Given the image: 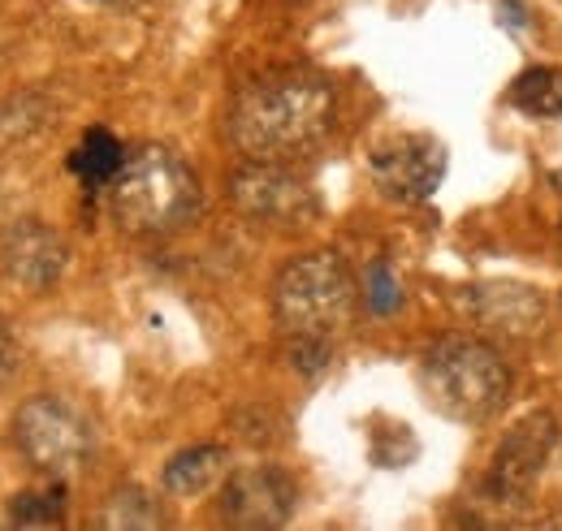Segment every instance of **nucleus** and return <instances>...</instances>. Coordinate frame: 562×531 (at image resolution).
Masks as SVG:
<instances>
[{"label":"nucleus","mask_w":562,"mask_h":531,"mask_svg":"<svg viewBox=\"0 0 562 531\" xmlns=\"http://www.w3.org/2000/svg\"><path fill=\"white\" fill-rule=\"evenodd\" d=\"M13 441L31 466L48 475H70L91 454V423L74 402L40 394V398L22 402L13 419Z\"/></svg>","instance_id":"39448f33"},{"label":"nucleus","mask_w":562,"mask_h":531,"mask_svg":"<svg viewBox=\"0 0 562 531\" xmlns=\"http://www.w3.org/2000/svg\"><path fill=\"white\" fill-rule=\"evenodd\" d=\"M18 363H22V346H18V337L9 329V320H0V385L18 372Z\"/></svg>","instance_id":"6ab92c4d"},{"label":"nucleus","mask_w":562,"mask_h":531,"mask_svg":"<svg viewBox=\"0 0 562 531\" xmlns=\"http://www.w3.org/2000/svg\"><path fill=\"white\" fill-rule=\"evenodd\" d=\"M294 515V479L278 466H243L221 488L225 531H281Z\"/></svg>","instance_id":"1a4fd4ad"},{"label":"nucleus","mask_w":562,"mask_h":531,"mask_svg":"<svg viewBox=\"0 0 562 531\" xmlns=\"http://www.w3.org/2000/svg\"><path fill=\"white\" fill-rule=\"evenodd\" d=\"M70 264V247L66 238L35 221V216H22L13 225H4L0 234V276L26 294H44L61 281V272Z\"/></svg>","instance_id":"9d476101"},{"label":"nucleus","mask_w":562,"mask_h":531,"mask_svg":"<svg viewBox=\"0 0 562 531\" xmlns=\"http://www.w3.org/2000/svg\"><path fill=\"white\" fill-rule=\"evenodd\" d=\"M225 450L221 445H195V450H182L173 463L165 466V488L173 493V497H200V493H209L212 484L225 475Z\"/></svg>","instance_id":"ddd939ff"},{"label":"nucleus","mask_w":562,"mask_h":531,"mask_svg":"<svg viewBox=\"0 0 562 531\" xmlns=\"http://www.w3.org/2000/svg\"><path fill=\"white\" fill-rule=\"evenodd\" d=\"M229 200L247 221L269 225V229H303L321 212L316 191L299 173H290L285 165H265V160L234 169Z\"/></svg>","instance_id":"423d86ee"},{"label":"nucleus","mask_w":562,"mask_h":531,"mask_svg":"<svg viewBox=\"0 0 562 531\" xmlns=\"http://www.w3.org/2000/svg\"><path fill=\"white\" fill-rule=\"evenodd\" d=\"M420 389L446 419L481 423L497 415L510 394V368L481 337H441L424 350Z\"/></svg>","instance_id":"7ed1b4c3"},{"label":"nucleus","mask_w":562,"mask_h":531,"mask_svg":"<svg viewBox=\"0 0 562 531\" xmlns=\"http://www.w3.org/2000/svg\"><path fill=\"white\" fill-rule=\"evenodd\" d=\"M122 165H126V151H122V143L109 131H87L82 143L70 151V169L91 191L95 187H113V178L122 173Z\"/></svg>","instance_id":"4468645a"},{"label":"nucleus","mask_w":562,"mask_h":531,"mask_svg":"<svg viewBox=\"0 0 562 531\" xmlns=\"http://www.w3.org/2000/svg\"><path fill=\"white\" fill-rule=\"evenodd\" d=\"M48 113H53V104L40 91H13V95L0 100V134L26 138V134L48 126Z\"/></svg>","instance_id":"dca6fc26"},{"label":"nucleus","mask_w":562,"mask_h":531,"mask_svg":"<svg viewBox=\"0 0 562 531\" xmlns=\"http://www.w3.org/2000/svg\"><path fill=\"white\" fill-rule=\"evenodd\" d=\"M468 307L481 320V329L510 337V341H524V337L541 332V325H546V298L532 285H519V281L476 285Z\"/></svg>","instance_id":"9b49d317"},{"label":"nucleus","mask_w":562,"mask_h":531,"mask_svg":"<svg viewBox=\"0 0 562 531\" xmlns=\"http://www.w3.org/2000/svg\"><path fill=\"white\" fill-rule=\"evenodd\" d=\"M562 432L559 419L550 410H532L524 415L497 445L490 466V493L497 501H524L532 493V484L546 475V466L559 450Z\"/></svg>","instance_id":"0eeeda50"},{"label":"nucleus","mask_w":562,"mask_h":531,"mask_svg":"<svg viewBox=\"0 0 562 531\" xmlns=\"http://www.w3.org/2000/svg\"><path fill=\"white\" fill-rule=\"evenodd\" d=\"M113 221L135 238H165L200 212V178L169 147H139L113 178Z\"/></svg>","instance_id":"f03ea898"},{"label":"nucleus","mask_w":562,"mask_h":531,"mask_svg":"<svg viewBox=\"0 0 562 531\" xmlns=\"http://www.w3.org/2000/svg\"><path fill=\"white\" fill-rule=\"evenodd\" d=\"M398 303H403V290H398L394 272H390L385 264H376L372 272H368V307H372L376 316H390Z\"/></svg>","instance_id":"a211bd4d"},{"label":"nucleus","mask_w":562,"mask_h":531,"mask_svg":"<svg viewBox=\"0 0 562 531\" xmlns=\"http://www.w3.org/2000/svg\"><path fill=\"white\" fill-rule=\"evenodd\" d=\"M66 510V493L53 488V493H22L13 497V523L18 528H35V523H57Z\"/></svg>","instance_id":"f3484780"},{"label":"nucleus","mask_w":562,"mask_h":531,"mask_svg":"<svg viewBox=\"0 0 562 531\" xmlns=\"http://www.w3.org/2000/svg\"><path fill=\"white\" fill-rule=\"evenodd\" d=\"M338 122V95L316 69H269L229 104V138L251 160L281 165L316 147Z\"/></svg>","instance_id":"f257e3e1"},{"label":"nucleus","mask_w":562,"mask_h":531,"mask_svg":"<svg viewBox=\"0 0 562 531\" xmlns=\"http://www.w3.org/2000/svg\"><path fill=\"white\" fill-rule=\"evenodd\" d=\"M368 169L385 200L424 203L446 178V147L432 134H398L372 151Z\"/></svg>","instance_id":"6e6552de"},{"label":"nucleus","mask_w":562,"mask_h":531,"mask_svg":"<svg viewBox=\"0 0 562 531\" xmlns=\"http://www.w3.org/2000/svg\"><path fill=\"white\" fill-rule=\"evenodd\" d=\"M550 463H554V479H559V488H562V441H559V450H554V459H550Z\"/></svg>","instance_id":"412c9836"},{"label":"nucleus","mask_w":562,"mask_h":531,"mask_svg":"<svg viewBox=\"0 0 562 531\" xmlns=\"http://www.w3.org/2000/svg\"><path fill=\"white\" fill-rule=\"evenodd\" d=\"M91 4H104V9H135L143 0H91Z\"/></svg>","instance_id":"aec40b11"},{"label":"nucleus","mask_w":562,"mask_h":531,"mask_svg":"<svg viewBox=\"0 0 562 531\" xmlns=\"http://www.w3.org/2000/svg\"><path fill=\"white\" fill-rule=\"evenodd\" d=\"M273 316L285 341H334L355 316V276L334 251L299 256L273 285Z\"/></svg>","instance_id":"20e7f679"},{"label":"nucleus","mask_w":562,"mask_h":531,"mask_svg":"<svg viewBox=\"0 0 562 531\" xmlns=\"http://www.w3.org/2000/svg\"><path fill=\"white\" fill-rule=\"evenodd\" d=\"M510 104L532 117H559L562 113V74L559 69H524L510 87Z\"/></svg>","instance_id":"2eb2a0df"},{"label":"nucleus","mask_w":562,"mask_h":531,"mask_svg":"<svg viewBox=\"0 0 562 531\" xmlns=\"http://www.w3.org/2000/svg\"><path fill=\"white\" fill-rule=\"evenodd\" d=\"M169 515L160 506V497H151L147 488H113L95 515V531H165Z\"/></svg>","instance_id":"f8f14e48"}]
</instances>
